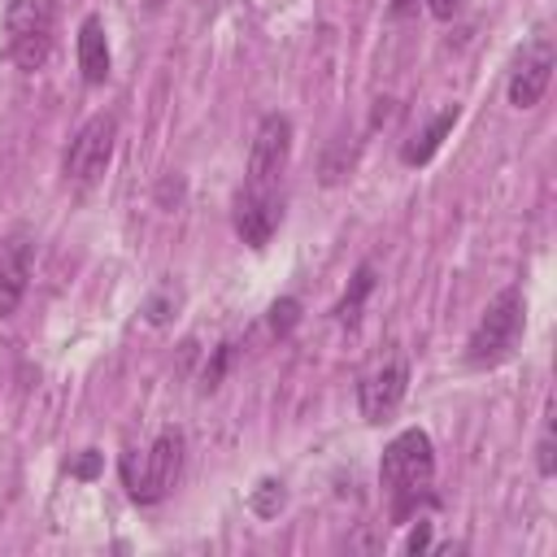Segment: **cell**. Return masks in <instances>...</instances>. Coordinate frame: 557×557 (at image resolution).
<instances>
[{
    "instance_id": "cell-1",
    "label": "cell",
    "mask_w": 557,
    "mask_h": 557,
    "mask_svg": "<svg viewBox=\"0 0 557 557\" xmlns=\"http://www.w3.org/2000/svg\"><path fill=\"white\" fill-rule=\"evenodd\" d=\"M431 474H435V448H431V435L409 426L400 431L387 448H383V461H379V483L383 492L392 496V509L396 518L413 513L418 500L431 492Z\"/></svg>"
},
{
    "instance_id": "cell-2",
    "label": "cell",
    "mask_w": 557,
    "mask_h": 557,
    "mask_svg": "<svg viewBox=\"0 0 557 557\" xmlns=\"http://www.w3.org/2000/svg\"><path fill=\"white\" fill-rule=\"evenodd\" d=\"M522 322H527V300H522V287H500L483 318L474 322L470 339H466V366L474 370H487V366H500L518 339H522Z\"/></svg>"
},
{
    "instance_id": "cell-3",
    "label": "cell",
    "mask_w": 557,
    "mask_h": 557,
    "mask_svg": "<svg viewBox=\"0 0 557 557\" xmlns=\"http://www.w3.org/2000/svg\"><path fill=\"white\" fill-rule=\"evenodd\" d=\"M57 4L52 0H9L4 4V52L17 70H39L52 52Z\"/></svg>"
},
{
    "instance_id": "cell-4",
    "label": "cell",
    "mask_w": 557,
    "mask_h": 557,
    "mask_svg": "<svg viewBox=\"0 0 557 557\" xmlns=\"http://www.w3.org/2000/svg\"><path fill=\"white\" fill-rule=\"evenodd\" d=\"M178 470H183V431H161L144 453L139 470L135 461H126V487L139 505H157L178 483Z\"/></svg>"
},
{
    "instance_id": "cell-5",
    "label": "cell",
    "mask_w": 557,
    "mask_h": 557,
    "mask_svg": "<svg viewBox=\"0 0 557 557\" xmlns=\"http://www.w3.org/2000/svg\"><path fill=\"white\" fill-rule=\"evenodd\" d=\"M113 139H117L113 113L87 117V122L78 126V135L70 139V148H65V183L91 187V183L109 170V161H113Z\"/></svg>"
},
{
    "instance_id": "cell-6",
    "label": "cell",
    "mask_w": 557,
    "mask_h": 557,
    "mask_svg": "<svg viewBox=\"0 0 557 557\" xmlns=\"http://www.w3.org/2000/svg\"><path fill=\"white\" fill-rule=\"evenodd\" d=\"M287 157H292V117L287 113H265L257 135H252V148H248L244 183L248 187H278V178L287 170Z\"/></svg>"
},
{
    "instance_id": "cell-7",
    "label": "cell",
    "mask_w": 557,
    "mask_h": 557,
    "mask_svg": "<svg viewBox=\"0 0 557 557\" xmlns=\"http://www.w3.org/2000/svg\"><path fill=\"white\" fill-rule=\"evenodd\" d=\"M405 392H409V361H405L400 352H392V357H383L374 370H366L361 383H357L361 418H366V422H383V418H392V413L400 409Z\"/></svg>"
},
{
    "instance_id": "cell-8",
    "label": "cell",
    "mask_w": 557,
    "mask_h": 557,
    "mask_svg": "<svg viewBox=\"0 0 557 557\" xmlns=\"http://www.w3.org/2000/svg\"><path fill=\"white\" fill-rule=\"evenodd\" d=\"M231 222H235V235L248 244V248H265L270 235L278 231L283 222V187H248L235 196V209H231Z\"/></svg>"
},
{
    "instance_id": "cell-9",
    "label": "cell",
    "mask_w": 557,
    "mask_h": 557,
    "mask_svg": "<svg viewBox=\"0 0 557 557\" xmlns=\"http://www.w3.org/2000/svg\"><path fill=\"white\" fill-rule=\"evenodd\" d=\"M553 61H557L553 39H544V35L522 48V57L509 74V104L513 109H535L540 104V96L548 91V78H553Z\"/></svg>"
},
{
    "instance_id": "cell-10",
    "label": "cell",
    "mask_w": 557,
    "mask_h": 557,
    "mask_svg": "<svg viewBox=\"0 0 557 557\" xmlns=\"http://www.w3.org/2000/svg\"><path fill=\"white\" fill-rule=\"evenodd\" d=\"M30 265H35V244L26 235H13L0 252V318L17 313L26 283H30Z\"/></svg>"
},
{
    "instance_id": "cell-11",
    "label": "cell",
    "mask_w": 557,
    "mask_h": 557,
    "mask_svg": "<svg viewBox=\"0 0 557 557\" xmlns=\"http://www.w3.org/2000/svg\"><path fill=\"white\" fill-rule=\"evenodd\" d=\"M109 39H104V22L100 17H83V26H78V70H83V78L96 87V83H104L109 78Z\"/></svg>"
},
{
    "instance_id": "cell-12",
    "label": "cell",
    "mask_w": 557,
    "mask_h": 557,
    "mask_svg": "<svg viewBox=\"0 0 557 557\" xmlns=\"http://www.w3.org/2000/svg\"><path fill=\"white\" fill-rule=\"evenodd\" d=\"M457 117H461V109H457V104L440 109V113H435V117H431V122H426V126H422V131L400 148V161H405V165H426V161L435 157V148L444 144V135L457 126Z\"/></svg>"
},
{
    "instance_id": "cell-13",
    "label": "cell",
    "mask_w": 557,
    "mask_h": 557,
    "mask_svg": "<svg viewBox=\"0 0 557 557\" xmlns=\"http://www.w3.org/2000/svg\"><path fill=\"white\" fill-rule=\"evenodd\" d=\"M370 292H374V270H370V265H361V270L352 274V287L339 296V305H335V318L352 326V322L361 318V305H366V296H370Z\"/></svg>"
},
{
    "instance_id": "cell-14",
    "label": "cell",
    "mask_w": 557,
    "mask_h": 557,
    "mask_svg": "<svg viewBox=\"0 0 557 557\" xmlns=\"http://www.w3.org/2000/svg\"><path fill=\"white\" fill-rule=\"evenodd\" d=\"M178 300H183V292H178L174 283H161V287L148 296V305H144V318H148L152 326H165V322H170V313L178 309Z\"/></svg>"
},
{
    "instance_id": "cell-15",
    "label": "cell",
    "mask_w": 557,
    "mask_h": 557,
    "mask_svg": "<svg viewBox=\"0 0 557 557\" xmlns=\"http://www.w3.org/2000/svg\"><path fill=\"white\" fill-rule=\"evenodd\" d=\"M283 500H287V492H283V483L278 479H261L257 487H252V513H261V518H274L278 509H283Z\"/></svg>"
},
{
    "instance_id": "cell-16",
    "label": "cell",
    "mask_w": 557,
    "mask_h": 557,
    "mask_svg": "<svg viewBox=\"0 0 557 557\" xmlns=\"http://www.w3.org/2000/svg\"><path fill=\"white\" fill-rule=\"evenodd\" d=\"M296 322H300V300H296V296H278V300L270 305V331H274V335H287Z\"/></svg>"
},
{
    "instance_id": "cell-17",
    "label": "cell",
    "mask_w": 557,
    "mask_h": 557,
    "mask_svg": "<svg viewBox=\"0 0 557 557\" xmlns=\"http://www.w3.org/2000/svg\"><path fill=\"white\" fill-rule=\"evenodd\" d=\"M535 466H540V474H544V479L557 470V453H553V422H544V431H540V444H535Z\"/></svg>"
},
{
    "instance_id": "cell-18",
    "label": "cell",
    "mask_w": 557,
    "mask_h": 557,
    "mask_svg": "<svg viewBox=\"0 0 557 557\" xmlns=\"http://www.w3.org/2000/svg\"><path fill=\"white\" fill-rule=\"evenodd\" d=\"M226 361H231V344H222V348L213 352V366H205V387H218V379H222Z\"/></svg>"
},
{
    "instance_id": "cell-19",
    "label": "cell",
    "mask_w": 557,
    "mask_h": 557,
    "mask_svg": "<svg viewBox=\"0 0 557 557\" xmlns=\"http://www.w3.org/2000/svg\"><path fill=\"white\" fill-rule=\"evenodd\" d=\"M426 548H431V522H418L405 540V553H426Z\"/></svg>"
},
{
    "instance_id": "cell-20",
    "label": "cell",
    "mask_w": 557,
    "mask_h": 557,
    "mask_svg": "<svg viewBox=\"0 0 557 557\" xmlns=\"http://www.w3.org/2000/svg\"><path fill=\"white\" fill-rule=\"evenodd\" d=\"M426 9H431V17H440V22H448V17L457 13V0H426Z\"/></svg>"
},
{
    "instance_id": "cell-21",
    "label": "cell",
    "mask_w": 557,
    "mask_h": 557,
    "mask_svg": "<svg viewBox=\"0 0 557 557\" xmlns=\"http://www.w3.org/2000/svg\"><path fill=\"white\" fill-rule=\"evenodd\" d=\"M96 466H100V457H96V453H87V457L74 466V474H83V479H87V474H96Z\"/></svg>"
},
{
    "instance_id": "cell-22",
    "label": "cell",
    "mask_w": 557,
    "mask_h": 557,
    "mask_svg": "<svg viewBox=\"0 0 557 557\" xmlns=\"http://www.w3.org/2000/svg\"><path fill=\"white\" fill-rule=\"evenodd\" d=\"M418 9V0H392V17H409Z\"/></svg>"
},
{
    "instance_id": "cell-23",
    "label": "cell",
    "mask_w": 557,
    "mask_h": 557,
    "mask_svg": "<svg viewBox=\"0 0 557 557\" xmlns=\"http://www.w3.org/2000/svg\"><path fill=\"white\" fill-rule=\"evenodd\" d=\"M144 4H148V9H161V4H165V0H144Z\"/></svg>"
}]
</instances>
